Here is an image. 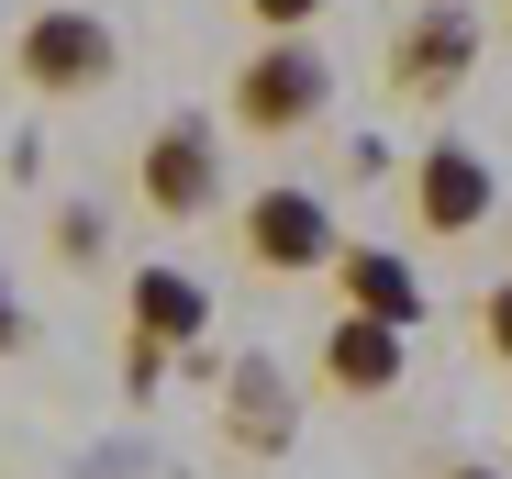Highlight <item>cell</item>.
Listing matches in <instances>:
<instances>
[{"label": "cell", "mask_w": 512, "mask_h": 479, "mask_svg": "<svg viewBox=\"0 0 512 479\" xmlns=\"http://www.w3.org/2000/svg\"><path fill=\"white\" fill-rule=\"evenodd\" d=\"M223 123H245L256 145H290L312 123H334V56L312 34H268L245 67H234V90H223Z\"/></svg>", "instance_id": "6da1fadb"}, {"label": "cell", "mask_w": 512, "mask_h": 479, "mask_svg": "<svg viewBox=\"0 0 512 479\" xmlns=\"http://www.w3.org/2000/svg\"><path fill=\"white\" fill-rule=\"evenodd\" d=\"M234 246H245V268H256V279H334V257H346V223H334V201H323V190L268 179V190L234 212Z\"/></svg>", "instance_id": "7a4b0ae2"}, {"label": "cell", "mask_w": 512, "mask_h": 479, "mask_svg": "<svg viewBox=\"0 0 512 479\" xmlns=\"http://www.w3.org/2000/svg\"><path fill=\"white\" fill-rule=\"evenodd\" d=\"M112 67H123L112 23L78 12V0H45V12H23V34H12V78L34 101H90V90H112Z\"/></svg>", "instance_id": "3957f363"}, {"label": "cell", "mask_w": 512, "mask_h": 479, "mask_svg": "<svg viewBox=\"0 0 512 479\" xmlns=\"http://www.w3.org/2000/svg\"><path fill=\"white\" fill-rule=\"evenodd\" d=\"M134 201H145L156 223H212V212H223V123L167 112V123L134 145Z\"/></svg>", "instance_id": "277c9868"}, {"label": "cell", "mask_w": 512, "mask_h": 479, "mask_svg": "<svg viewBox=\"0 0 512 479\" xmlns=\"http://www.w3.org/2000/svg\"><path fill=\"white\" fill-rule=\"evenodd\" d=\"M479 12H468V0H423V12L390 34V90L401 101H423V112H435V101H457L468 90V78H479Z\"/></svg>", "instance_id": "5b68a950"}, {"label": "cell", "mask_w": 512, "mask_h": 479, "mask_svg": "<svg viewBox=\"0 0 512 479\" xmlns=\"http://www.w3.org/2000/svg\"><path fill=\"white\" fill-rule=\"evenodd\" d=\"M490 212H501V168H490L468 134H435V145L412 156V223H423V234L457 246V234H479Z\"/></svg>", "instance_id": "8992f818"}, {"label": "cell", "mask_w": 512, "mask_h": 479, "mask_svg": "<svg viewBox=\"0 0 512 479\" xmlns=\"http://www.w3.org/2000/svg\"><path fill=\"white\" fill-rule=\"evenodd\" d=\"M401 379H412V335L379 324V312H346V301H334V324H323V390H346V402H390Z\"/></svg>", "instance_id": "52a82bcc"}, {"label": "cell", "mask_w": 512, "mask_h": 479, "mask_svg": "<svg viewBox=\"0 0 512 479\" xmlns=\"http://www.w3.org/2000/svg\"><path fill=\"white\" fill-rule=\"evenodd\" d=\"M123 335H156V346H201L212 335V290L179 268V257H145V268H123Z\"/></svg>", "instance_id": "ba28073f"}, {"label": "cell", "mask_w": 512, "mask_h": 479, "mask_svg": "<svg viewBox=\"0 0 512 479\" xmlns=\"http://www.w3.org/2000/svg\"><path fill=\"white\" fill-rule=\"evenodd\" d=\"M334 301L346 312H379V324L423 335V312H435V290H423V268L401 246H368V234H346V257H334Z\"/></svg>", "instance_id": "9c48e42d"}, {"label": "cell", "mask_w": 512, "mask_h": 479, "mask_svg": "<svg viewBox=\"0 0 512 479\" xmlns=\"http://www.w3.org/2000/svg\"><path fill=\"white\" fill-rule=\"evenodd\" d=\"M223 435H234L245 457H290V435H301V390H290L279 357H234V379H223Z\"/></svg>", "instance_id": "30bf717a"}, {"label": "cell", "mask_w": 512, "mask_h": 479, "mask_svg": "<svg viewBox=\"0 0 512 479\" xmlns=\"http://www.w3.org/2000/svg\"><path fill=\"white\" fill-rule=\"evenodd\" d=\"M56 268H78V279L112 268V212H101V201H67V212H56Z\"/></svg>", "instance_id": "8fae6325"}, {"label": "cell", "mask_w": 512, "mask_h": 479, "mask_svg": "<svg viewBox=\"0 0 512 479\" xmlns=\"http://www.w3.org/2000/svg\"><path fill=\"white\" fill-rule=\"evenodd\" d=\"M323 12H334V0H245V23H256V34H312Z\"/></svg>", "instance_id": "7c38bea8"}, {"label": "cell", "mask_w": 512, "mask_h": 479, "mask_svg": "<svg viewBox=\"0 0 512 479\" xmlns=\"http://www.w3.org/2000/svg\"><path fill=\"white\" fill-rule=\"evenodd\" d=\"M479 346L512 368V279H490V290H479Z\"/></svg>", "instance_id": "4fadbf2b"}, {"label": "cell", "mask_w": 512, "mask_h": 479, "mask_svg": "<svg viewBox=\"0 0 512 479\" xmlns=\"http://www.w3.org/2000/svg\"><path fill=\"white\" fill-rule=\"evenodd\" d=\"M167 357H179V346H156V335H123V390H156V379H167Z\"/></svg>", "instance_id": "5bb4252c"}, {"label": "cell", "mask_w": 512, "mask_h": 479, "mask_svg": "<svg viewBox=\"0 0 512 479\" xmlns=\"http://www.w3.org/2000/svg\"><path fill=\"white\" fill-rule=\"evenodd\" d=\"M23 346H34V312H23L12 279H0V357H23Z\"/></svg>", "instance_id": "9a60e30c"}, {"label": "cell", "mask_w": 512, "mask_h": 479, "mask_svg": "<svg viewBox=\"0 0 512 479\" xmlns=\"http://www.w3.org/2000/svg\"><path fill=\"white\" fill-rule=\"evenodd\" d=\"M446 479H501V468H479V457H468V468H446Z\"/></svg>", "instance_id": "2e32d148"}]
</instances>
